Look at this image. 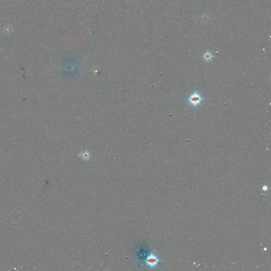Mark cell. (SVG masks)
Returning a JSON list of instances; mask_svg holds the SVG:
<instances>
[{
	"mask_svg": "<svg viewBox=\"0 0 271 271\" xmlns=\"http://www.w3.org/2000/svg\"><path fill=\"white\" fill-rule=\"evenodd\" d=\"M203 100L204 98L201 96L200 93L197 91H195L193 93L188 96L187 99V102L190 106L196 108L203 103Z\"/></svg>",
	"mask_w": 271,
	"mask_h": 271,
	"instance_id": "6da1fadb",
	"label": "cell"
},
{
	"mask_svg": "<svg viewBox=\"0 0 271 271\" xmlns=\"http://www.w3.org/2000/svg\"><path fill=\"white\" fill-rule=\"evenodd\" d=\"M201 57L206 63H210L214 57V56L213 55V54L211 51L208 50L201 56Z\"/></svg>",
	"mask_w": 271,
	"mask_h": 271,
	"instance_id": "7a4b0ae2",
	"label": "cell"
},
{
	"mask_svg": "<svg viewBox=\"0 0 271 271\" xmlns=\"http://www.w3.org/2000/svg\"><path fill=\"white\" fill-rule=\"evenodd\" d=\"M146 263L148 265L153 267L158 263V259L155 255H151L146 259Z\"/></svg>",
	"mask_w": 271,
	"mask_h": 271,
	"instance_id": "3957f363",
	"label": "cell"
},
{
	"mask_svg": "<svg viewBox=\"0 0 271 271\" xmlns=\"http://www.w3.org/2000/svg\"><path fill=\"white\" fill-rule=\"evenodd\" d=\"M79 156H80V157L84 160H88L89 158H90V154L87 151H83V153L80 154Z\"/></svg>",
	"mask_w": 271,
	"mask_h": 271,
	"instance_id": "277c9868",
	"label": "cell"
}]
</instances>
